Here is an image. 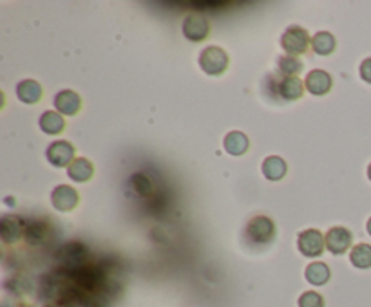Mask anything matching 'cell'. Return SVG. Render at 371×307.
I'll use <instances>...</instances> for the list:
<instances>
[{
  "label": "cell",
  "mask_w": 371,
  "mask_h": 307,
  "mask_svg": "<svg viewBox=\"0 0 371 307\" xmlns=\"http://www.w3.org/2000/svg\"><path fill=\"white\" fill-rule=\"evenodd\" d=\"M278 65H279V73L284 75V78H290V76L299 75V73L302 71L301 60L297 58V56H290V55L279 56Z\"/></svg>",
  "instance_id": "cell-23"
},
{
  "label": "cell",
  "mask_w": 371,
  "mask_h": 307,
  "mask_svg": "<svg viewBox=\"0 0 371 307\" xmlns=\"http://www.w3.org/2000/svg\"><path fill=\"white\" fill-rule=\"evenodd\" d=\"M199 67L210 76L223 75L228 67V55L218 45H210L199 55Z\"/></svg>",
  "instance_id": "cell-4"
},
{
  "label": "cell",
  "mask_w": 371,
  "mask_h": 307,
  "mask_svg": "<svg viewBox=\"0 0 371 307\" xmlns=\"http://www.w3.org/2000/svg\"><path fill=\"white\" fill-rule=\"evenodd\" d=\"M297 248L308 258H315L322 255L326 248V241L319 230H304L297 237Z\"/></svg>",
  "instance_id": "cell-5"
},
{
  "label": "cell",
  "mask_w": 371,
  "mask_h": 307,
  "mask_svg": "<svg viewBox=\"0 0 371 307\" xmlns=\"http://www.w3.org/2000/svg\"><path fill=\"white\" fill-rule=\"evenodd\" d=\"M368 179L371 181V163H370V167H368Z\"/></svg>",
  "instance_id": "cell-29"
},
{
  "label": "cell",
  "mask_w": 371,
  "mask_h": 307,
  "mask_svg": "<svg viewBox=\"0 0 371 307\" xmlns=\"http://www.w3.org/2000/svg\"><path fill=\"white\" fill-rule=\"evenodd\" d=\"M350 262L359 269H370L371 268V246L370 244H357L350 251Z\"/></svg>",
  "instance_id": "cell-22"
},
{
  "label": "cell",
  "mask_w": 371,
  "mask_h": 307,
  "mask_svg": "<svg viewBox=\"0 0 371 307\" xmlns=\"http://www.w3.org/2000/svg\"><path fill=\"white\" fill-rule=\"evenodd\" d=\"M25 226L16 215H4L0 219V235L5 244H13L24 237Z\"/></svg>",
  "instance_id": "cell-12"
},
{
  "label": "cell",
  "mask_w": 371,
  "mask_h": 307,
  "mask_svg": "<svg viewBox=\"0 0 371 307\" xmlns=\"http://www.w3.org/2000/svg\"><path fill=\"white\" fill-rule=\"evenodd\" d=\"M286 170L288 167L284 159L279 158V156H270L262 161V175L268 181H281L286 175Z\"/></svg>",
  "instance_id": "cell-17"
},
{
  "label": "cell",
  "mask_w": 371,
  "mask_h": 307,
  "mask_svg": "<svg viewBox=\"0 0 371 307\" xmlns=\"http://www.w3.org/2000/svg\"><path fill=\"white\" fill-rule=\"evenodd\" d=\"M359 73H361V78L371 85V58H366L362 62Z\"/></svg>",
  "instance_id": "cell-26"
},
{
  "label": "cell",
  "mask_w": 371,
  "mask_h": 307,
  "mask_svg": "<svg viewBox=\"0 0 371 307\" xmlns=\"http://www.w3.org/2000/svg\"><path fill=\"white\" fill-rule=\"evenodd\" d=\"M299 307H324V298L315 291H304L299 297Z\"/></svg>",
  "instance_id": "cell-25"
},
{
  "label": "cell",
  "mask_w": 371,
  "mask_h": 307,
  "mask_svg": "<svg viewBox=\"0 0 371 307\" xmlns=\"http://www.w3.org/2000/svg\"><path fill=\"white\" fill-rule=\"evenodd\" d=\"M335 36H333L332 33H328V31H321V33H317L312 38L313 51L321 56L332 55L333 51H335Z\"/></svg>",
  "instance_id": "cell-21"
},
{
  "label": "cell",
  "mask_w": 371,
  "mask_h": 307,
  "mask_svg": "<svg viewBox=\"0 0 371 307\" xmlns=\"http://www.w3.org/2000/svg\"><path fill=\"white\" fill-rule=\"evenodd\" d=\"M310 44H312V38L308 35V31L299 25H290L281 36V47L290 56L304 55Z\"/></svg>",
  "instance_id": "cell-2"
},
{
  "label": "cell",
  "mask_w": 371,
  "mask_h": 307,
  "mask_svg": "<svg viewBox=\"0 0 371 307\" xmlns=\"http://www.w3.org/2000/svg\"><path fill=\"white\" fill-rule=\"evenodd\" d=\"M74 154H76V150L69 141H53L45 150V158L53 167L62 169V167H69L73 163Z\"/></svg>",
  "instance_id": "cell-6"
},
{
  "label": "cell",
  "mask_w": 371,
  "mask_h": 307,
  "mask_svg": "<svg viewBox=\"0 0 371 307\" xmlns=\"http://www.w3.org/2000/svg\"><path fill=\"white\" fill-rule=\"evenodd\" d=\"M304 277L312 286H324L332 277V273H330V268L324 262H312L308 264Z\"/></svg>",
  "instance_id": "cell-19"
},
{
  "label": "cell",
  "mask_w": 371,
  "mask_h": 307,
  "mask_svg": "<svg viewBox=\"0 0 371 307\" xmlns=\"http://www.w3.org/2000/svg\"><path fill=\"white\" fill-rule=\"evenodd\" d=\"M51 237V224L42 219H35L25 224L24 238L30 246H42L49 241Z\"/></svg>",
  "instance_id": "cell-11"
},
{
  "label": "cell",
  "mask_w": 371,
  "mask_h": 307,
  "mask_svg": "<svg viewBox=\"0 0 371 307\" xmlns=\"http://www.w3.org/2000/svg\"><path fill=\"white\" fill-rule=\"evenodd\" d=\"M78 201V192L73 186H67V184H58L51 193V203L58 212H71V210L76 208Z\"/></svg>",
  "instance_id": "cell-9"
},
{
  "label": "cell",
  "mask_w": 371,
  "mask_h": 307,
  "mask_svg": "<svg viewBox=\"0 0 371 307\" xmlns=\"http://www.w3.org/2000/svg\"><path fill=\"white\" fill-rule=\"evenodd\" d=\"M56 260H60L64 269H78L89 260V248L78 241H73V243L64 244L56 251Z\"/></svg>",
  "instance_id": "cell-1"
},
{
  "label": "cell",
  "mask_w": 371,
  "mask_h": 307,
  "mask_svg": "<svg viewBox=\"0 0 371 307\" xmlns=\"http://www.w3.org/2000/svg\"><path fill=\"white\" fill-rule=\"evenodd\" d=\"M55 109L58 110V114H78L80 109H82V99L74 90H60L55 96Z\"/></svg>",
  "instance_id": "cell-13"
},
{
  "label": "cell",
  "mask_w": 371,
  "mask_h": 307,
  "mask_svg": "<svg viewBox=\"0 0 371 307\" xmlns=\"http://www.w3.org/2000/svg\"><path fill=\"white\" fill-rule=\"evenodd\" d=\"M333 79L332 76L328 75L326 71L322 69H313L310 71L304 78V87L310 95L313 96H324L332 90Z\"/></svg>",
  "instance_id": "cell-10"
},
{
  "label": "cell",
  "mask_w": 371,
  "mask_h": 307,
  "mask_svg": "<svg viewBox=\"0 0 371 307\" xmlns=\"http://www.w3.org/2000/svg\"><path fill=\"white\" fill-rule=\"evenodd\" d=\"M20 307H27V306H20Z\"/></svg>",
  "instance_id": "cell-30"
},
{
  "label": "cell",
  "mask_w": 371,
  "mask_h": 307,
  "mask_svg": "<svg viewBox=\"0 0 371 307\" xmlns=\"http://www.w3.org/2000/svg\"><path fill=\"white\" fill-rule=\"evenodd\" d=\"M366 228H368V233H370V235H371V217H370V221H368Z\"/></svg>",
  "instance_id": "cell-28"
},
{
  "label": "cell",
  "mask_w": 371,
  "mask_h": 307,
  "mask_svg": "<svg viewBox=\"0 0 371 307\" xmlns=\"http://www.w3.org/2000/svg\"><path fill=\"white\" fill-rule=\"evenodd\" d=\"M279 96L286 101H295L302 96L304 93V82L299 79L297 76H290V78H282L279 82Z\"/></svg>",
  "instance_id": "cell-15"
},
{
  "label": "cell",
  "mask_w": 371,
  "mask_h": 307,
  "mask_svg": "<svg viewBox=\"0 0 371 307\" xmlns=\"http://www.w3.org/2000/svg\"><path fill=\"white\" fill-rule=\"evenodd\" d=\"M247 238L252 244H268L276 237V224L267 215H256L247 224Z\"/></svg>",
  "instance_id": "cell-3"
},
{
  "label": "cell",
  "mask_w": 371,
  "mask_h": 307,
  "mask_svg": "<svg viewBox=\"0 0 371 307\" xmlns=\"http://www.w3.org/2000/svg\"><path fill=\"white\" fill-rule=\"evenodd\" d=\"M45 307H65L64 304H58V302H55V304H49V306H45Z\"/></svg>",
  "instance_id": "cell-27"
},
{
  "label": "cell",
  "mask_w": 371,
  "mask_h": 307,
  "mask_svg": "<svg viewBox=\"0 0 371 307\" xmlns=\"http://www.w3.org/2000/svg\"><path fill=\"white\" fill-rule=\"evenodd\" d=\"M129 183L131 188H133L134 193L139 195V197H148V195L153 193V183H150V179H148L145 173H134Z\"/></svg>",
  "instance_id": "cell-24"
},
{
  "label": "cell",
  "mask_w": 371,
  "mask_h": 307,
  "mask_svg": "<svg viewBox=\"0 0 371 307\" xmlns=\"http://www.w3.org/2000/svg\"><path fill=\"white\" fill-rule=\"evenodd\" d=\"M93 173H94L93 163L85 158L74 159L73 163L69 164V169H67V175L73 179L74 183H85V181H89V179L93 177Z\"/></svg>",
  "instance_id": "cell-16"
},
{
  "label": "cell",
  "mask_w": 371,
  "mask_h": 307,
  "mask_svg": "<svg viewBox=\"0 0 371 307\" xmlns=\"http://www.w3.org/2000/svg\"><path fill=\"white\" fill-rule=\"evenodd\" d=\"M208 33H210V24L203 15L199 13H192L183 20V35L190 42H201L207 40Z\"/></svg>",
  "instance_id": "cell-8"
},
{
  "label": "cell",
  "mask_w": 371,
  "mask_h": 307,
  "mask_svg": "<svg viewBox=\"0 0 371 307\" xmlns=\"http://www.w3.org/2000/svg\"><path fill=\"white\" fill-rule=\"evenodd\" d=\"M324 241H326V248L332 255H342L346 253L348 248L352 246V232L344 226H335L330 232L324 235Z\"/></svg>",
  "instance_id": "cell-7"
},
{
  "label": "cell",
  "mask_w": 371,
  "mask_h": 307,
  "mask_svg": "<svg viewBox=\"0 0 371 307\" xmlns=\"http://www.w3.org/2000/svg\"><path fill=\"white\" fill-rule=\"evenodd\" d=\"M250 147V141L243 132H228L225 138V150L230 156H243Z\"/></svg>",
  "instance_id": "cell-20"
},
{
  "label": "cell",
  "mask_w": 371,
  "mask_h": 307,
  "mask_svg": "<svg viewBox=\"0 0 371 307\" xmlns=\"http://www.w3.org/2000/svg\"><path fill=\"white\" fill-rule=\"evenodd\" d=\"M40 129L44 130L45 134L56 136L60 132H64L65 121L62 114H58L55 110H47V112L40 116Z\"/></svg>",
  "instance_id": "cell-18"
},
{
  "label": "cell",
  "mask_w": 371,
  "mask_h": 307,
  "mask_svg": "<svg viewBox=\"0 0 371 307\" xmlns=\"http://www.w3.org/2000/svg\"><path fill=\"white\" fill-rule=\"evenodd\" d=\"M16 96L22 103L35 105L38 103L40 98H42V85L35 79H22L19 85H16Z\"/></svg>",
  "instance_id": "cell-14"
}]
</instances>
